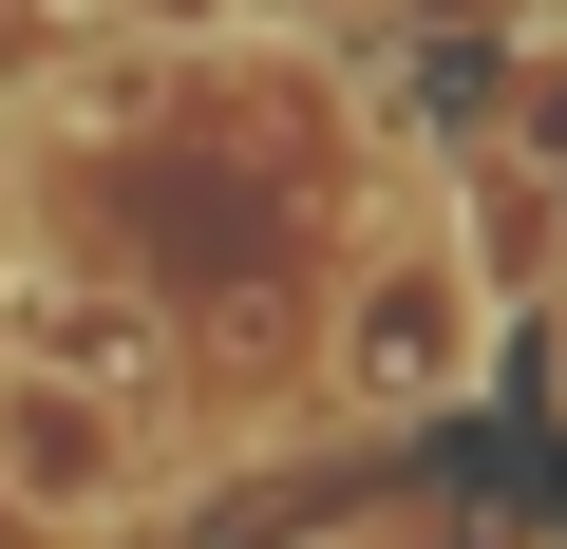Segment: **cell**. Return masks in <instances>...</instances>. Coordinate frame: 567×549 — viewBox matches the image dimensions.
Returning a JSON list of instances; mask_svg holds the SVG:
<instances>
[{
	"label": "cell",
	"mask_w": 567,
	"mask_h": 549,
	"mask_svg": "<svg viewBox=\"0 0 567 549\" xmlns=\"http://www.w3.org/2000/svg\"><path fill=\"white\" fill-rule=\"evenodd\" d=\"M0 379H76V398L152 417V379H171V323H152L133 285H95V265H0Z\"/></svg>",
	"instance_id": "1"
},
{
	"label": "cell",
	"mask_w": 567,
	"mask_h": 549,
	"mask_svg": "<svg viewBox=\"0 0 567 549\" xmlns=\"http://www.w3.org/2000/svg\"><path fill=\"white\" fill-rule=\"evenodd\" d=\"M0 492L39 530H114L133 511V417L76 398V379H0Z\"/></svg>",
	"instance_id": "2"
},
{
	"label": "cell",
	"mask_w": 567,
	"mask_h": 549,
	"mask_svg": "<svg viewBox=\"0 0 567 549\" xmlns=\"http://www.w3.org/2000/svg\"><path fill=\"white\" fill-rule=\"evenodd\" d=\"M341 360H360V398H379V417L473 398V265H454V246H398L379 285H360V342H341Z\"/></svg>",
	"instance_id": "3"
},
{
	"label": "cell",
	"mask_w": 567,
	"mask_h": 549,
	"mask_svg": "<svg viewBox=\"0 0 567 549\" xmlns=\"http://www.w3.org/2000/svg\"><path fill=\"white\" fill-rule=\"evenodd\" d=\"M548 398H567V342H548Z\"/></svg>",
	"instance_id": "4"
}]
</instances>
